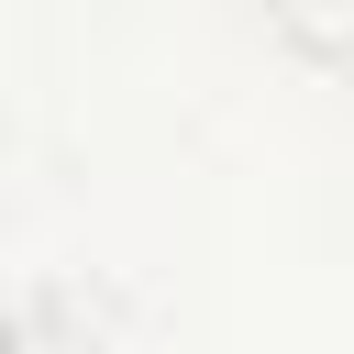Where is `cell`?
Returning <instances> with one entry per match:
<instances>
[{
  "mask_svg": "<svg viewBox=\"0 0 354 354\" xmlns=\"http://www.w3.org/2000/svg\"><path fill=\"white\" fill-rule=\"evenodd\" d=\"M277 22V44H299L310 66H354V0H254Z\"/></svg>",
  "mask_w": 354,
  "mask_h": 354,
  "instance_id": "6da1fadb",
  "label": "cell"
}]
</instances>
